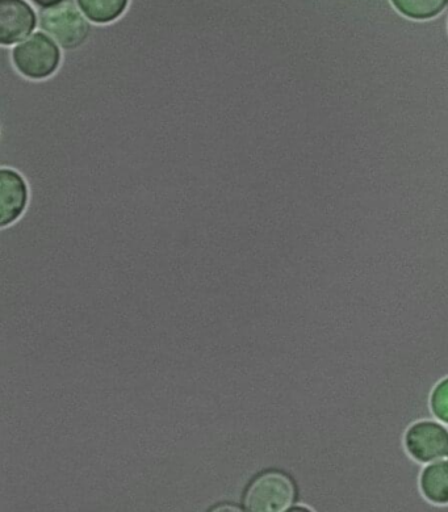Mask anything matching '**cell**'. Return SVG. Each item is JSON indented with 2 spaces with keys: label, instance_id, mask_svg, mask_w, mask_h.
Listing matches in <instances>:
<instances>
[{
  "label": "cell",
  "instance_id": "6da1fadb",
  "mask_svg": "<svg viewBox=\"0 0 448 512\" xmlns=\"http://www.w3.org/2000/svg\"><path fill=\"white\" fill-rule=\"evenodd\" d=\"M4 50L14 69L25 79L35 82L56 75L64 60V50L44 31L32 33L22 43Z\"/></svg>",
  "mask_w": 448,
  "mask_h": 512
},
{
  "label": "cell",
  "instance_id": "7a4b0ae2",
  "mask_svg": "<svg viewBox=\"0 0 448 512\" xmlns=\"http://www.w3.org/2000/svg\"><path fill=\"white\" fill-rule=\"evenodd\" d=\"M41 31L52 37L64 52L77 50L89 41L92 25L73 0L39 11Z\"/></svg>",
  "mask_w": 448,
  "mask_h": 512
},
{
  "label": "cell",
  "instance_id": "3957f363",
  "mask_svg": "<svg viewBox=\"0 0 448 512\" xmlns=\"http://www.w3.org/2000/svg\"><path fill=\"white\" fill-rule=\"evenodd\" d=\"M295 485L287 474L270 470L255 477L247 486L244 507L254 512L288 511L295 501Z\"/></svg>",
  "mask_w": 448,
  "mask_h": 512
},
{
  "label": "cell",
  "instance_id": "277c9868",
  "mask_svg": "<svg viewBox=\"0 0 448 512\" xmlns=\"http://www.w3.org/2000/svg\"><path fill=\"white\" fill-rule=\"evenodd\" d=\"M31 188L22 172L12 167L0 169V228H11L27 213Z\"/></svg>",
  "mask_w": 448,
  "mask_h": 512
},
{
  "label": "cell",
  "instance_id": "5b68a950",
  "mask_svg": "<svg viewBox=\"0 0 448 512\" xmlns=\"http://www.w3.org/2000/svg\"><path fill=\"white\" fill-rule=\"evenodd\" d=\"M39 16L27 0H0V46L12 48L35 33Z\"/></svg>",
  "mask_w": 448,
  "mask_h": 512
},
{
  "label": "cell",
  "instance_id": "8992f818",
  "mask_svg": "<svg viewBox=\"0 0 448 512\" xmlns=\"http://www.w3.org/2000/svg\"><path fill=\"white\" fill-rule=\"evenodd\" d=\"M405 447L420 463L442 459L448 455V431L437 422H418L406 431Z\"/></svg>",
  "mask_w": 448,
  "mask_h": 512
},
{
  "label": "cell",
  "instance_id": "52a82bcc",
  "mask_svg": "<svg viewBox=\"0 0 448 512\" xmlns=\"http://www.w3.org/2000/svg\"><path fill=\"white\" fill-rule=\"evenodd\" d=\"M79 10L94 25H111L119 22L131 0H75Z\"/></svg>",
  "mask_w": 448,
  "mask_h": 512
},
{
  "label": "cell",
  "instance_id": "ba28073f",
  "mask_svg": "<svg viewBox=\"0 0 448 512\" xmlns=\"http://www.w3.org/2000/svg\"><path fill=\"white\" fill-rule=\"evenodd\" d=\"M420 486L427 501L448 505V461L429 465L421 474Z\"/></svg>",
  "mask_w": 448,
  "mask_h": 512
},
{
  "label": "cell",
  "instance_id": "9c48e42d",
  "mask_svg": "<svg viewBox=\"0 0 448 512\" xmlns=\"http://www.w3.org/2000/svg\"><path fill=\"white\" fill-rule=\"evenodd\" d=\"M391 3L405 18L430 20L446 10L448 0H391Z\"/></svg>",
  "mask_w": 448,
  "mask_h": 512
},
{
  "label": "cell",
  "instance_id": "30bf717a",
  "mask_svg": "<svg viewBox=\"0 0 448 512\" xmlns=\"http://www.w3.org/2000/svg\"><path fill=\"white\" fill-rule=\"evenodd\" d=\"M430 406L435 417L448 425V377L435 386L431 393Z\"/></svg>",
  "mask_w": 448,
  "mask_h": 512
},
{
  "label": "cell",
  "instance_id": "8fae6325",
  "mask_svg": "<svg viewBox=\"0 0 448 512\" xmlns=\"http://www.w3.org/2000/svg\"><path fill=\"white\" fill-rule=\"evenodd\" d=\"M62 2H65V0H32V3L39 7L40 10H45V8L57 6V4Z\"/></svg>",
  "mask_w": 448,
  "mask_h": 512
},
{
  "label": "cell",
  "instance_id": "7c38bea8",
  "mask_svg": "<svg viewBox=\"0 0 448 512\" xmlns=\"http://www.w3.org/2000/svg\"><path fill=\"white\" fill-rule=\"evenodd\" d=\"M225 510H229V511H240V507H234L232 505L230 506H221V507H216L215 511H225Z\"/></svg>",
  "mask_w": 448,
  "mask_h": 512
}]
</instances>
